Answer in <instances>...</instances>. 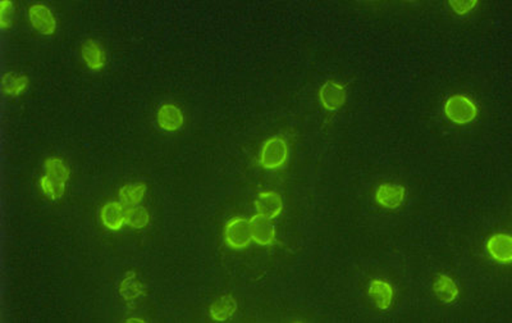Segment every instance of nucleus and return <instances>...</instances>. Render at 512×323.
<instances>
[{"mask_svg": "<svg viewBox=\"0 0 512 323\" xmlns=\"http://www.w3.org/2000/svg\"><path fill=\"white\" fill-rule=\"evenodd\" d=\"M446 117L456 125H469L474 122L479 114L474 101L464 94L449 96L443 107Z\"/></svg>", "mask_w": 512, "mask_h": 323, "instance_id": "f257e3e1", "label": "nucleus"}, {"mask_svg": "<svg viewBox=\"0 0 512 323\" xmlns=\"http://www.w3.org/2000/svg\"><path fill=\"white\" fill-rule=\"evenodd\" d=\"M288 160V144L282 136H272L260 149V165L268 171L282 168Z\"/></svg>", "mask_w": 512, "mask_h": 323, "instance_id": "f03ea898", "label": "nucleus"}, {"mask_svg": "<svg viewBox=\"0 0 512 323\" xmlns=\"http://www.w3.org/2000/svg\"><path fill=\"white\" fill-rule=\"evenodd\" d=\"M224 242L231 249L241 250L253 242L250 222L244 217H232L224 226Z\"/></svg>", "mask_w": 512, "mask_h": 323, "instance_id": "7ed1b4c3", "label": "nucleus"}, {"mask_svg": "<svg viewBox=\"0 0 512 323\" xmlns=\"http://www.w3.org/2000/svg\"><path fill=\"white\" fill-rule=\"evenodd\" d=\"M28 19L32 27L41 35L51 36L57 31V19L51 8L35 3L28 8Z\"/></svg>", "mask_w": 512, "mask_h": 323, "instance_id": "20e7f679", "label": "nucleus"}, {"mask_svg": "<svg viewBox=\"0 0 512 323\" xmlns=\"http://www.w3.org/2000/svg\"><path fill=\"white\" fill-rule=\"evenodd\" d=\"M319 101L325 111L337 112L348 101V90L341 83L329 80L319 90Z\"/></svg>", "mask_w": 512, "mask_h": 323, "instance_id": "39448f33", "label": "nucleus"}, {"mask_svg": "<svg viewBox=\"0 0 512 323\" xmlns=\"http://www.w3.org/2000/svg\"><path fill=\"white\" fill-rule=\"evenodd\" d=\"M488 255L500 265H510L512 260V237L510 234L492 235L486 242Z\"/></svg>", "mask_w": 512, "mask_h": 323, "instance_id": "423d86ee", "label": "nucleus"}, {"mask_svg": "<svg viewBox=\"0 0 512 323\" xmlns=\"http://www.w3.org/2000/svg\"><path fill=\"white\" fill-rule=\"evenodd\" d=\"M374 198L382 208L397 210L405 202L406 189L402 185L385 183L377 188Z\"/></svg>", "mask_w": 512, "mask_h": 323, "instance_id": "0eeeda50", "label": "nucleus"}, {"mask_svg": "<svg viewBox=\"0 0 512 323\" xmlns=\"http://www.w3.org/2000/svg\"><path fill=\"white\" fill-rule=\"evenodd\" d=\"M250 230H251V237L254 242L261 247H271L277 240V232L276 227L272 223V220L266 218L264 215H253L250 220Z\"/></svg>", "mask_w": 512, "mask_h": 323, "instance_id": "6e6552de", "label": "nucleus"}, {"mask_svg": "<svg viewBox=\"0 0 512 323\" xmlns=\"http://www.w3.org/2000/svg\"><path fill=\"white\" fill-rule=\"evenodd\" d=\"M254 207L256 213L264 215L269 220L277 218L283 210V199L277 191H263L254 200Z\"/></svg>", "mask_w": 512, "mask_h": 323, "instance_id": "1a4fd4ad", "label": "nucleus"}, {"mask_svg": "<svg viewBox=\"0 0 512 323\" xmlns=\"http://www.w3.org/2000/svg\"><path fill=\"white\" fill-rule=\"evenodd\" d=\"M367 292L378 309L387 311L391 308L395 298V290L388 281L382 279L372 280Z\"/></svg>", "mask_w": 512, "mask_h": 323, "instance_id": "9d476101", "label": "nucleus"}, {"mask_svg": "<svg viewBox=\"0 0 512 323\" xmlns=\"http://www.w3.org/2000/svg\"><path fill=\"white\" fill-rule=\"evenodd\" d=\"M157 121L162 130L168 133H174L184 126V116L176 104L165 103L159 107Z\"/></svg>", "mask_w": 512, "mask_h": 323, "instance_id": "9b49d317", "label": "nucleus"}, {"mask_svg": "<svg viewBox=\"0 0 512 323\" xmlns=\"http://www.w3.org/2000/svg\"><path fill=\"white\" fill-rule=\"evenodd\" d=\"M103 226L110 231H120L126 225V207L120 202H107L100 210Z\"/></svg>", "mask_w": 512, "mask_h": 323, "instance_id": "f8f14e48", "label": "nucleus"}, {"mask_svg": "<svg viewBox=\"0 0 512 323\" xmlns=\"http://www.w3.org/2000/svg\"><path fill=\"white\" fill-rule=\"evenodd\" d=\"M433 292L437 299L444 304H452L459 299L460 290L459 286L449 275H438L433 282Z\"/></svg>", "mask_w": 512, "mask_h": 323, "instance_id": "ddd939ff", "label": "nucleus"}, {"mask_svg": "<svg viewBox=\"0 0 512 323\" xmlns=\"http://www.w3.org/2000/svg\"><path fill=\"white\" fill-rule=\"evenodd\" d=\"M81 54L86 66L91 71H100L105 66V51L96 40H86L81 46Z\"/></svg>", "mask_w": 512, "mask_h": 323, "instance_id": "4468645a", "label": "nucleus"}, {"mask_svg": "<svg viewBox=\"0 0 512 323\" xmlns=\"http://www.w3.org/2000/svg\"><path fill=\"white\" fill-rule=\"evenodd\" d=\"M236 311H237V302L232 295L227 294V295H221L211 303L209 308V314L211 319L223 322L232 317Z\"/></svg>", "mask_w": 512, "mask_h": 323, "instance_id": "2eb2a0df", "label": "nucleus"}, {"mask_svg": "<svg viewBox=\"0 0 512 323\" xmlns=\"http://www.w3.org/2000/svg\"><path fill=\"white\" fill-rule=\"evenodd\" d=\"M146 190H147V188L144 183L125 185L118 191L120 203L123 204L126 208L140 205L142 199L145 198Z\"/></svg>", "mask_w": 512, "mask_h": 323, "instance_id": "dca6fc26", "label": "nucleus"}, {"mask_svg": "<svg viewBox=\"0 0 512 323\" xmlns=\"http://www.w3.org/2000/svg\"><path fill=\"white\" fill-rule=\"evenodd\" d=\"M28 77L21 73L6 72L3 76V91L11 98L22 96L28 88Z\"/></svg>", "mask_w": 512, "mask_h": 323, "instance_id": "f3484780", "label": "nucleus"}, {"mask_svg": "<svg viewBox=\"0 0 512 323\" xmlns=\"http://www.w3.org/2000/svg\"><path fill=\"white\" fill-rule=\"evenodd\" d=\"M45 175L48 178H51L54 181L67 184V181L70 180V168L66 165L63 159L59 157H51L46 159L44 163Z\"/></svg>", "mask_w": 512, "mask_h": 323, "instance_id": "a211bd4d", "label": "nucleus"}, {"mask_svg": "<svg viewBox=\"0 0 512 323\" xmlns=\"http://www.w3.org/2000/svg\"><path fill=\"white\" fill-rule=\"evenodd\" d=\"M150 222V215L145 207L135 205L126 208V225L135 230L145 228Z\"/></svg>", "mask_w": 512, "mask_h": 323, "instance_id": "6ab92c4d", "label": "nucleus"}, {"mask_svg": "<svg viewBox=\"0 0 512 323\" xmlns=\"http://www.w3.org/2000/svg\"><path fill=\"white\" fill-rule=\"evenodd\" d=\"M38 184H40V189L43 191V194L51 200H59L64 195L66 184L54 181L51 178H48L46 175L40 178Z\"/></svg>", "mask_w": 512, "mask_h": 323, "instance_id": "aec40b11", "label": "nucleus"}, {"mask_svg": "<svg viewBox=\"0 0 512 323\" xmlns=\"http://www.w3.org/2000/svg\"><path fill=\"white\" fill-rule=\"evenodd\" d=\"M14 19V3L11 0L0 1V26L3 30L11 29Z\"/></svg>", "mask_w": 512, "mask_h": 323, "instance_id": "412c9836", "label": "nucleus"}, {"mask_svg": "<svg viewBox=\"0 0 512 323\" xmlns=\"http://www.w3.org/2000/svg\"><path fill=\"white\" fill-rule=\"evenodd\" d=\"M133 277H135V275H133ZM133 277H126L122 281V285H120V294L127 300L137 298L142 292L141 285Z\"/></svg>", "mask_w": 512, "mask_h": 323, "instance_id": "4be33fe9", "label": "nucleus"}, {"mask_svg": "<svg viewBox=\"0 0 512 323\" xmlns=\"http://www.w3.org/2000/svg\"><path fill=\"white\" fill-rule=\"evenodd\" d=\"M449 6L452 11L459 16H465L471 12L475 6H478V1H449Z\"/></svg>", "mask_w": 512, "mask_h": 323, "instance_id": "5701e85b", "label": "nucleus"}]
</instances>
